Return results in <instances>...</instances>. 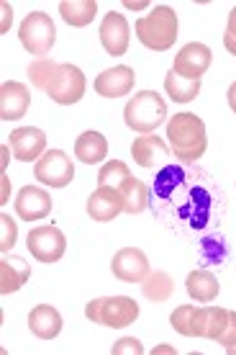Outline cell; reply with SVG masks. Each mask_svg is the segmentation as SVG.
Returning <instances> with one entry per match:
<instances>
[{
    "instance_id": "1",
    "label": "cell",
    "mask_w": 236,
    "mask_h": 355,
    "mask_svg": "<svg viewBox=\"0 0 236 355\" xmlns=\"http://www.w3.org/2000/svg\"><path fill=\"white\" fill-rule=\"evenodd\" d=\"M167 139H170V150L177 160L195 162L201 160L206 150H208V134L201 116L195 114H175L167 121Z\"/></svg>"
},
{
    "instance_id": "2",
    "label": "cell",
    "mask_w": 236,
    "mask_h": 355,
    "mask_svg": "<svg viewBox=\"0 0 236 355\" xmlns=\"http://www.w3.org/2000/svg\"><path fill=\"white\" fill-rule=\"evenodd\" d=\"M134 28H136V39L147 49H152V52H167L177 42L180 21H177V13L170 6H154L152 13H147V16L134 24Z\"/></svg>"
},
{
    "instance_id": "3",
    "label": "cell",
    "mask_w": 236,
    "mask_h": 355,
    "mask_svg": "<svg viewBox=\"0 0 236 355\" xmlns=\"http://www.w3.org/2000/svg\"><path fill=\"white\" fill-rule=\"evenodd\" d=\"M123 121L136 134H154L167 121L165 98L154 90H139L123 108Z\"/></svg>"
},
{
    "instance_id": "4",
    "label": "cell",
    "mask_w": 236,
    "mask_h": 355,
    "mask_svg": "<svg viewBox=\"0 0 236 355\" xmlns=\"http://www.w3.org/2000/svg\"><path fill=\"white\" fill-rule=\"evenodd\" d=\"M18 36H21L24 49L39 60V57H46V54L52 52V46L57 44V26H54V21L49 13L34 10V13H28V16L24 18Z\"/></svg>"
},
{
    "instance_id": "5",
    "label": "cell",
    "mask_w": 236,
    "mask_h": 355,
    "mask_svg": "<svg viewBox=\"0 0 236 355\" xmlns=\"http://www.w3.org/2000/svg\"><path fill=\"white\" fill-rule=\"evenodd\" d=\"M34 178L42 186L64 188L75 180V165L72 157L62 150H46L34 165Z\"/></svg>"
},
{
    "instance_id": "6",
    "label": "cell",
    "mask_w": 236,
    "mask_h": 355,
    "mask_svg": "<svg viewBox=\"0 0 236 355\" xmlns=\"http://www.w3.org/2000/svg\"><path fill=\"white\" fill-rule=\"evenodd\" d=\"M26 248L39 263H57L67 252V240H64L60 227L46 224V227H36L28 232Z\"/></svg>"
},
{
    "instance_id": "7",
    "label": "cell",
    "mask_w": 236,
    "mask_h": 355,
    "mask_svg": "<svg viewBox=\"0 0 236 355\" xmlns=\"http://www.w3.org/2000/svg\"><path fill=\"white\" fill-rule=\"evenodd\" d=\"M85 88H88V83H85L82 70L70 62H62L46 96L52 98L54 103H60V106H75L80 98L85 96Z\"/></svg>"
},
{
    "instance_id": "8",
    "label": "cell",
    "mask_w": 236,
    "mask_h": 355,
    "mask_svg": "<svg viewBox=\"0 0 236 355\" xmlns=\"http://www.w3.org/2000/svg\"><path fill=\"white\" fill-rule=\"evenodd\" d=\"M210 62H213L210 46L201 44V42H190V44H185L183 49L175 54L172 70H175L180 78H185V80H201L203 75L208 72Z\"/></svg>"
},
{
    "instance_id": "9",
    "label": "cell",
    "mask_w": 236,
    "mask_h": 355,
    "mask_svg": "<svg viewBox=\"0 0 236 355\" xmlns=\"http://www.w3.org/2000/svg\"><path fill=\"white\" fill-rule=\"evenodd\" d=\"M100 44L111 57H123L129 52V42H131V28L123 13H105V18L100 21Z\"/></svg>"
},
{
    "instance_id": "10",
    "label": "cell",
    "mask_w": 236,
    "mask_h": 355,
    "mask_svg": "<svg viewBox=\"0 0 236 355\" xmlns=\"http://www.w3.org/2000/svg\"><path fill=\"white\" fill-rule=\"evenodd\" d=\"M139 320V304L131 296H103L100 299V322L103 327H129Z\"/></svg>"
},
{
    "instance_id": "11",
    "label": "cell",
    "mask_w": 236,
    "mask_h": 355,
    "mask_svg": "<svg viewBox=\"0 0 236 355\" xmlns=\"http://www.w3.org/2000/svg\"><path fill=\"white\" fill-rule=\"evenodd\" d=\"M111 270L123 284H141L152 268H149L147 255L139 248H123L111 260Z\"/></svg>"
},
{
    "instance_id": "12",
    "label": "cell",
    "mask_w": 236,
    "mask_h": 355,
    "mask_svg": "<svg viewBox=\"0 0 236 355\" xmlns=\"http://www.w3.org/2000/svg\"><path fill=\"white\" fill-rule=\"evenodd\" d=\"M228 317H231V311L224 309V306H210V304L195 306V311H192V338H206L219 343V338L224 335V329L228 324Z\"/></svg>"
},
{
    "instance_id": "13",
    "label": "cell",
    "mask_w": 236,
    "mask_h": 355,
    "mask_svg": "<svg viewBox=\"0 0 236 355\" xmlns=\"http://www.w3.org/2000/svg\"><path fill=\"white\" fill-rule=\"evenodd\" d=\"M10 152L21 162H36L46 152V137L36 126H18L10 132Z\"/></svg>"
},
{
    "instance_id": "14",
    "label": "cell",
    "mask_w": 236,
    "mask_h": 355,
    "mask_svg": "<svg viewBox=\"0 0 236 355\" xmlns=\"http://www.w3.org/2000/svg\"><path fill=\"white\" fill-rule=\"evenodd\" d=\"M16 214L24 222H36V219H46L52 214V196L44 188L24 186L18 191L16 201H13Z\"/></svg>"
},
{
    "instance_id": "15",
    "label": "cell",
    "mask_w": 236,
    "mask_h": 355,
    "mask_svg": "<svg viewBox=\"0 0 236 355\" xmlns=\"http://www.w3.org/2000/svg\"><path fill=\"white\" fill-rule=\"evenodd\" d=\"M136 85V72L129 67V64H118V67H111V70L100 72L93 83L98 96L103 98H121L129 96Z\"/></svg>"
},
{
    "instance_id": "16",
    "label": "cell",
    "mask_w": 236,
    "mask_h": 355,
    "mask_svg": "<svg viewBox=\"0 0 236 355\" xmlns=\"http://www.w3.org/2000/svg\"><path fill=\"white\" fill-rule=\"evenodd\" d=\"M31 106V93L24 83L8 80L0 88V119L3 121H18L24 119Z\"/></svg>"
},
{
    "instance_id": "17",
    "label": "cell",
    "mask_w": 236,
    "mask_h": 355,
    "mask_svg": "<svg viewBox=\"0 0 236 355\" xmlns=\"http://www.w3.org/2000/svg\"><path fill=\"white\" fill-rule=\"evenodd\" d=\"M131 155H134V162H136L139 168L154 170V168H159L162 162H167L170 147H167V142L162 137H157V134H141V137L134 139Z\"/></svg>"
},
{
    "instance_id": "18",
    "label": "cell",
    "mask_w": 236,
    "mask_h": 355,
    "mask_svg": "<svg viewBox=\"0 0 236 355\" xmlns=\"http://www.w3.org/2000/svg\"><path fill=\"white\" fill-rule=\"evenodd\" d=\"M85 209H88L90 219H96V222H114L123 211V196L118 188L98 186L96 193H90Z\"/></svg>"
},
{
    "instance_id": "19",
    "label": "cell",
    "mask_w": 236,
    "mask_h": 355,
    "mask_svg": "<svg viewBox=\"0 0 236 355\" xmlns=\"http://www.w3.org/2000/svg\"><path fill=\"white\" fill-rule=\"evenodd\" d=\"M31 278V266L18 255H6L0 260V293H16L24 288L26 281Z\"/></svg>"
},
{
    "instance_id": "20",
    "label": "cell",
    "mask_w": 236,
    "mask_h": 355,
    "mask_svg": "<svg viewBox=\"0 0 236 355\" xmlns=\"http://www.w3.org/2000/svg\"><path fill=\"white\" fill-rule=\"evenodd\" d=\"M62 314L49 304H39L28 314V329L34 332L39 340H54L62 332Z\"/></svg>"
},
{
    "instance_id": "21",
    "label": "cell",
    "mask_w": 236,
    "mask_h": 355,
    "mask_svg": "<svg viewBox=\"0 0 236 355\" xmlns=\"http://www.w3.org/2000/svg\"><path fill=\"white\" fill-rule=\"evenodd\" d=\"M185 288H188L192 302L210 304V302H216V296H219V291H221V284L210 270H192V273L188 275V281H185Z\"/></svg>"
},
{
    "instance_id": "22",
    "label": "cell",
    "mask_w": 236,
    "mask_h": 355,
    "mask_svg": "<svg viewBox=\"0 0 236 355\" xmlns=\"http://www.w3.org/2000/svg\"><path fill=\"white\" fill-rule=\"evenodd\" d=\"M75 157L85 165H98L108 157V142L100 132H82L75 142Z\"/></svg>"
},
{
    "instance_id": "23",
    "label": "cell",
    "mask_w": 236,
    "mask_h": 355,
    "mask_svg": "<svg viewBox=\"0 0 236 355\" xmlns=\"http://www.w3.org/2000/svg\"><path fill=\"white\" fill-rule=\"evenodd\" d=\"M60 13L67 26L82 28L93 24V18L98 16V3L96 0H62Z\"/></svg>"
},
{
    "instance_id": "24",
    "label": "cell",
    "mask_w": 236,
    "mask_h": 355,
    "mask_svg": "<svg viewBox=\"0 0 236 355\" xmlns=\"http://www.w3.org/2000/svg\"><path fill=\"white\" fill-rule=\"evenodd\" d=\"M141 293L154 304L170 302L175 293V281L165 270H149V275L141 281Z\"/></svg>"
},
{
    "instance_id": "25",
    "label": "cell",
    "mask_w": 236,
    "mask_h": 355,
    "mask_svg": "<svg viewBox=\"0 0 236 355\" xmlns=\"http://www.w3.org/2000/svg\"><path fill=\"white\" fill-rule=\"evenodd\" d=\"M123 196V211L126 214H141L144 209L149 206V186L147 183H141L136 178H129V180H123L121 186H118Z\"/></svg>"
},
{
    "instance_id": "26",
    "label": "cell",
    "mask_w": 236,
    "mask_h": 355,
    "mask_svg": "<svg viewBox=\"0 0 236 355\" xmlns=\"http://www.w3.org/2000/svg\"><path fill=\"white\" fill-rule=\"evenodd\" d=\"M165 90L175 103H190L201 93V80H185L175 70H170L165 78Z\"/></svg>"
},
{
    "instance_id": "27",
    "label": "cell",
    "mask_w": 236,
    "mask_h": 355,
    "mask_svg": "<svg viewBox=\"0 0 236 355\" xmlns=\"http://www.w3.org/2000/svg\"><path fill=\"white\" fill-rule=\"evenodd\" d=\"M57 70H60V62H54L49 57H39L34 62L28 64V80L36 90H44L49 93L54 78H57Z\"/></svg>"
},
{
    "instance_id": "28",
    "label": "cell",
    "mask_w": 236,
    "mask_h": 355,
    "mask_svg": "<svg viewBox=\"0 0 236 355\" xmlns=\"http://www.w3.org/2000/svg\"><path fill=\"white\" fill-rule=\"evenodd\" d=\"M129 178H131V173H129V168H126V162L108 160L103 168H100V173H98V186L118 188L123 180H129Z\"/></svg>"
},
{
    "instance_id": "29",
    "label": "cell",
    "mask_w": 236,
    "mask_h": 355,
    "mask_svg": "<svg viewBox=\"0 0 236 355\" xmlns=\"http://www.w3.org/2000/svg\"><path fill=\"white\" fill-rule=\"evenodd\" d=\"M192 311H195L192 304H183V306H177V309L170 314V324H172V329H175L177 335L192 338Z\"/></svg>"
},
{
    "instance_id": "30",
    "label": "cell",
    "mask_w": 236,
    "mask_h": 355,
    "mask_svg": "<svg viewBox=\"0 0 236 355\" xmlns=\"http://www.w3.org/2000/svg\"><path fill=\"white\" fill-rule=\"evenodd\" d=\"M0 230H3V234H0V250L8 252L16 245V237H18V227L8 214H0Z\"/></svg>"
},
{
    "instance_id": "31",
    "label": "cell",
    "mask_w": 236,
    "mask_h": 355,
    "mask_svg": "<svg viewBox=\"0 0 236 355\" xmlns=\"http://www.w3.org/2000/svg\"><path fill=\"white\" fill-rule=\"evenodd\" d=\"M111 353L114 355H141L144 353V345H141L136 338H121L118 343H114Z\"/></svg>"
},
{
    "instance_id": "32",
    "label": "cell",
    "mask_w": 236,
    "mask_h": 355,
    "mask_svg": "<svg viewBox=\"0 0 236 355\" xmlns=\"http://www.w3.org/2000/svg\"><path fill=\"white\" fill-rule=\"evenodd\" d=\"M219 343L224 345V350L236 345V311H231V317H228V324L224 329V335L219 338Z\"/></svg>"
},
{
    "instance_id": "33",
    "label": "cell",
    "mask_w": 236,
    "mask_h": 355,
    "mask_svg": "<svg viewBox=\"0 0 236 355\" xmlns=\"http://www.w3.org/2000/svg\"><path fill=\"white\" fill-rule=\"evenodd\" d=\"M226 36H231V39H236V6L231 8V13H228V21H226Z\"/></svg>"
},
{
    "instance_id": "34",
    "label": "cell",
    "mask_w": 236,
    "mask_h": 355,
    "mask_svg": "<svg viewBox=\"0 0 236 355\" xmlns=\"http://www.w3.org/2000/svg\"><path fill=\"white\" fill-rule=\"evenodd\" d=\"M226 98H228V108L236 114V80L228 85V93H226Z\"/></svg>"
},
{
    "instance_id": "35",
    "label": "cell",
    "mask_w": 236,
    "mask_h": 355,
    "mask_svg": "<svg viewBox=\"0 0 236 355\" xmlns=\"http://www.w3.org/2000/svg\"><path fill=\"white\" fill-rule=\"evenodd\" d=\"M3 13H6V21H3V28H0V31H3V34H6V31H8L10 18H13V8H10L8 3H3Z\"/></svg>"
},
{
    "instance_id": "36",
    "label": "cell",
    "mask_w": 236,
    "mask_h": 355,
    "mask_svg": "<svg viewBox=\"0 0 236 355\" xmlns=\"http://www.w3.org/2000/svg\"><path fill=\"white\" fill-rule=\"evenodd\" d=\"M8 191H10L8 175H3V198H0V204H3V206H6L10 201V198H8Z\"/></svg>"
},
{
    "instance_id": "37",
    "label": "cell",
    "mask_w": 236,
    "mask_h": 355,
    "mask_svg": "<svg viewBox=\"0 0 236 355\" xmlns=\"http://www.w3.org/2000/svg\"><path fill=\"white\" fill-rule=\"evenodd\" d=\"M224 46H226L228 54H234V57H236V39H231V36L224 34Z\"/></svg>"
},
{
    "instance_id": "38",
    "label": "cell",
    "mask_w": 236,
    "mask_h": 355,
    "mask_svg": "<svg viewBox=\"0 0 236 355\" xmlns=\"http://www.w3.org/2000/svg\"><path fill=\"white\" fill-rule=\"evenodd\" d=\"M8 150H10V144H3V160H0V168H3V175H6V168H8Z\"/></svg>"
},
{
    "instance_id": "39",
    "label": "cell",
    "mask_w": 236,
    "mask_h": 355,
    "mask_svg": "<svg viewBox=\"0 0 236 355\" xmlns=\"http://www.w3.org/2000/svg\"><path fill=\"white\" fill-rule=\"evenodd\" d=\"M123 6H126V8H129V10H144V8H147V6H149V3H131V0H126Z\"/></svg>"
},
{
    "instance_id": "40",
    "label": "cell",
    "mask_w": 236,
    "mask_h": 355,
    "mask_svg": "<svg viewBox=\"0 0 236 355\" xmlns=\"http://www.w3.org/2000/svg\"><path fill=\"white\" fill-rule=\"evenodd\" d=\"M226 353H231V355H236V345H234V347H228V350H226Z\"/></svg>"
}]
</instances>
